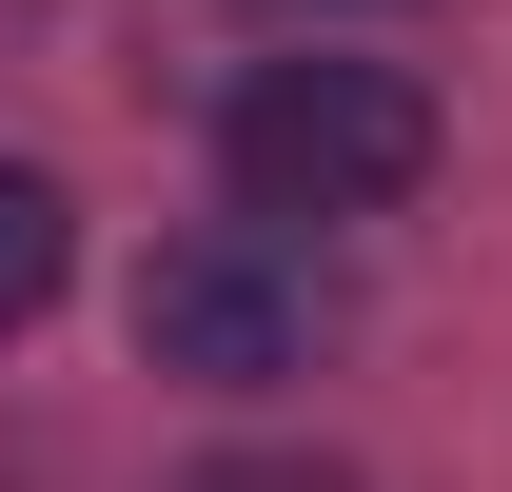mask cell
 <instances>
[{
    "label": "cell",
    "mask_w": 512,
    "mask_h": 492,
    "mask_svg": "<svg viewBox=\"0 0 512 492\" xmlns=\"http://www.w3.org/2000/svg\"><path fill=\"white\" fill-rule=\"evenodd\" d=\"M217 178H237L256 237H296V217H394V197L434 178V79L414 60H256L217 99Z\"/></svg>",
    "instance_id": "1"
},
{
    "label": "cell",
    "mask_w": 512,
    "mask_h": 492,
    "mask_svg": "<svg viewBox=\"0 0 512 492\" xmlns=\"http://www.w3.org/2000/svg\"><path fill=\"white\" fill-rule=\"evenodd\" d=\"M138 355H158V374H197V394L296 374V355H316V276H296V237H256V217L158 237V276H138Z\"/></svg>",
    "instance_id": "2"
},
{
    "label": "cell",
    "mask_w": 512,
    "mask_h": 492,
    "mask_svg": "<svg viewBox=\"0 0 512 492\" xmlns=\"http://www.w3.org/2000/svg\"><path fill=\"white\" fill-rule=\"evenodd\" d=\"M60 276H79V197L40 178V158H0V335H40Z\"/></svg>",
    "instance_id": "3"
},
{
    "label": "cell",
    "mask_w": 512,
    "mask_h": 492,
    "mask_svg": "<svg viewBox=\"0 0 512 492\" xmlns=\"http://www.w3.org/2000/svg\"><path fill=\"white\" fill-rule=\"evenodd\" d=\"M178 492H355V473H316V453H197Z\"/></svg>",
    "instance_id": "4"
},
{
    "label": "cell",
    "mask_w": 512,
    "mask_h": 492,
    "mask_svg": "<svg viewBox=\"0 0 512 492\" xmlns=\"http://www.w3.org/2000/svg\"><path fill=\"white\" fill-rule=\"evenodd\" d=\"M276 20H375V0H276Z\"/></svg>",
    "instance_id": "5"
}]
</instances>
